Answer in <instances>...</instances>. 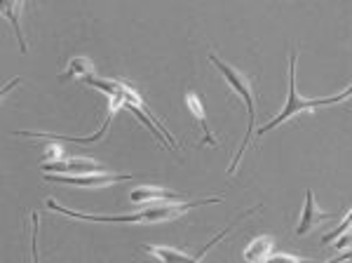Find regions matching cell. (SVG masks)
<instances>
[{"mask_svg":"<svg viewBox=\"0 0 352 263\" xmlns=\"http://www.w3.org/2000/svg\"><path fill=\"white\" fill-rule=\"evenodd\" d=\"M94 76V64L87 59V56H76V59L68 61L66 71L59 76V83H68V80H76V78H87Z\"/></svg>","mask_w":352,"mask_h":263,"instance_id":"8fae6325","label":"cell"},{"mask_svg":"<svg viewBox=\"0 0 352 263\" xmlns=\"http://www.w3.org/2000/svg\"><path fill=\"white\" fill-rule=\"evenodd\" d=\"M263 263H310V261H303V259L292 256V254H270Z\"/></svg>","mask_w":352,"mask_h":263,"instance_id":"2e32d148","label":"cell"},{"mask_svg":"<svg viewBox=\"0 0 352 263\" xmlns=\"http://www.w3.org/2000/svg\"><path fill=\"white\" fill-rule=\"evenodd\" d=\"M129 202L144 204V202H184V200L172 191H164V188L141 186V188H134V191L129 193Z\"/></svg>","mask_w":352,"mask_h":263,"instance_id":"ba28073f","label":"cell"},{"mask_svg":"<svg viewBox=\"0 0 352 263\" xmlns=\"http://www.w3.org/2000/svg\"><path fill=\"white\" fill-rule=\"evenodd\" d=\"M221 202V198H204L195 200V202H157L151 207L132 211V214H109V216H99V214H85V211L68 209L64 204H59L54 198L45 200V207L56 214H64L68 219H78V221H92V224H160V221H172L176 216L186 214L188 209L202 207V204H217Z\"/></svg>","mask_w":352,"mask_h":263,"instance_id":"6da1fadb","label":"cell"},{"mask_svg":"<svg viewBox=\"0 0 352 263\" xmlns=\"http://www.w3.org/2000/svg\"><path fill=\"white\" fill-rule=\"evenodd\" d=\"M331 211H322L320 207H317V202H315V193L310 191H305V204H303V209H300V219H298V226H296V235L298 238H303V235H308V233L315 231L320 224H324V221L331 219Z\"/></svg>","mask_w":352,"mask_h":263,"instance_id":"8992f818","label":"cell"},{"mask_svg":"<svg viewBox=\"0 0 352 263\" xmlns=\"http://www.w3.org/2000/svg\"><path fill=\"white\" fill-rule=\"evenodd\" d=\"M296 59H298V54L289 56V92H287L285 108H282L280 116H275L272 120H268L263 127H258L254 136L268 134L270 129H275V127H280V125L289 123V120L300 116L303 111H317V108L336 106V104H340V101H345V99H350V96H352V85H348L343 92H338V94H333V96H317V99H305V96H300L296 92Z\"/></svg>","mask_w":352,"mask_h":263,"instance_id":"3957f363","label":"cell"},{"mask_svg":"<svg viewBox=\"0 0 352 263\" xmlns=\"http://www.w3.org/2000/svg\"><path fill=\"white\" fill-rule=\"evenodd\" d=\"M230 228H232V226H228L223 233H221V235L214 238L212 242H209L207 247H204L197 256H188L186 251H179V249H174V247H160V244H146V251H151V254L155 256V259H160L162 263H202V256L207 254L209 247H214V244H217L219 240L230 231Z\"/></svg>","mask_w":352,"mask_h":263,"instance_id":"52a82bcc","label":"cell"},{"mask_svg":"<svg viewBox=\"0 0 352 263\" xmlns=\"http://www.w3.org/2000/svg\"><path fill=\"white\" fill-rule=\"evenodd\" d=\"M209 64H212L217 71L221 73V78L228 83V87L240 96V101L244 106H247V116H249V123H247V132H244V139L240 144V151L235 153V158H232V162L228 165V174H235L237 165H240V160L244 156V151H247V146L254 141V134H256V94H254V87H252V80H249L240 68L230 66L228 61L219 59L217 54H209Z\"/></svg>","mask_w":352,"mask_h":263,"instance_id":"7a4b0ae2","label":"cell"},{"mask_svg":"<svg viewBox=\"0 0 352 263\" xmlns=\"http://www.w3.org/2000/svg\"><path fill=\"white\" fill-rule=\"evenodd\" d=\"M41 169L45 174H68V176H80V174H106L104 165H99L92 158H64L59 162H43Z\"/></svg>","mask_w":352,"mask_h":263,"instance_id":"5b68a950","label":"cell"},{"mask_svg":"<svg viewBox=\"0 0 352 263\" xmlns=\"http://www.w3.org/2000/svg\"><path fill=\"white\" fill-rule=\"evenodd\" d=\"M47 181H56V184L76 186V188H106L113 184H120V181L134 179V174H80V176H68V174H45Z\"/></svg>","mask_w":352,"mask_h":263,"instance_id":"277c9868","label":"cell"},{"mask_svg":"<svg viewBox=\"0 0 352 263\" xmlns=\"http://www.w3.org/2000/svg\"><path fill=\"white\" fill-rule=\"evenodd\" d=\"M272 254V238L270 235H261L256 240L249 242V247L244 249V261L247 263H263Z\"/></svg>","mask_w":352,"mask_h":263,"instance_id":"9c48e42d","label":"cell"},{"mask_svg":"<svg viewBox=\"0 0 352 263\" xmlns=\"http://www.w3.org/2000/svg\"><path fill=\"white\" fill-rule=\"evenodd\" d=\"M24 12V3H5L3 5V17L12 24L14 33H16V40H19V48L21 52H26L28 45H26V38H24V31H21V24H19V17Z\"/></svg>","mask_w":352,"mask_h":263,"instance_id":"7c38bea8","label":"cell"},{"mask_svg":"<svg viewBox=\"0 0 352 263\" xmlns=\"http://www.w3.org/2000/svg\"><path fill=\"white\" fill-rule=\"evenodd\" d=\"M59 160H64V148L59 141H50V146L43 153V162H59Z\"/></svg>","mask_w":352,"mask_h":263,"instance_id":"9a60e30c","label":"cell"},{"mask_svg":"<svg viewBox=\"0 0 352 263\" xmlns=\"http://www.w3.org/2000/svg\"><path fill=\"white\" fill-rule=\"evenodd\" d=\"M327 263H352V251H348V254H340L338 259H333V261H327Z\"/></svg>","mask_w":352,"mask_h":263,"instance_id":"e0dca14e","label":"cell"},{"mask_svg":"<svg viewBox=\"0 0 352 263\" xmlns=\"http://www.w3.org/2000/svg\"><path fill=\"white\" fill-rule=\"evenodd\" d=\"M350 231H352V209H348V214H345V219L338 224V228H333L331 233H327L322 242L329 244V242H333V240H338L340 235H345V233H350Z\"/></svg>","mask_w":352,"mask_h":263,"instance_id":"4fadbf2b","label":"cell"},{"mask_svg":"<svg viewBox=\"0 0 352 263\" xmlns=\"http://www.w3.org/2000/svg\"><path fill=\"white\" fill-rule=\"evenodd\" d=\"M38 233H41V216L33 211L31 214V256H33V263H41V254H38Z\"/></svg>","mask_w":352,"mask_h":263,"instance_id":"5bb4252c","label":"cell"},{"mask_svg":"<svg viewBox=\"0 0 352 263\" xmlns=\"http://www.w3.org/2000/svg\"><path fill=\"white\" fill-rule=\"evenodd\" d=\"M186 106H188V111L192 113V116H195L197 123H202V127H204V141H207L209 146H217V139H214V132H212V127H209L207 116H204V106H202L200 96H197L195 92H188V94H186Z\"/></svg>","mask_w":352,"mask_h":263,"instance_id":"30bf717a","label":"cell"}]
</instances>
